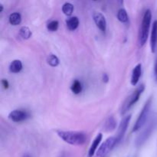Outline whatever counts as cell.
I'll return each instance as SVG.
<instances>
[{
    "label": "cell",
    "mask_w": 157,
    "mask_h": 157,
    "mask_svg": "<svg viewBox=\"0 0 157 157\" xmlns=\"http://www.w3.org/2000/svg\"><path fill=\"white\" fill-rule=\"evenodd\" d=\"M58 136L67 144L74 146H82L87 140V134L81 131L58 130Z\"/></svg>",
    "instance_id": "obj_1"
},
{
    "label": "cell",
    "mask_w": 157,
    "mask_h": 157,
    "mask_svg": "<svg viewBox=\"0 0 157 157\" xmlns=\"http://www.w3.org/2000/svg\"><path fill=\"white\" fill-rule=\"evenodd\" d=\"M152 21V12L150 9L146 10L144 12V17H143L142 22H141L140 28L139 31V44L140 46H144L147 41V38L149 36V32H150V24Z\"/></svg>",
    "instance_id": "obj_2"
},
{
    "label": "cell",
    "mask_w": 157,
    "mask_h": 157,
    "mask_svg": "<svg viewBox=\"0 0 157 157\" xmlns=\"http://www.w3.org/2000/svg\"><path fill=\"white\" fill-rule=\"evenodd\" d=\"M144 89H145V86L144 84H141L140 85L128 98H127L124 103L123 104L122 107H121V115H124L139 101L140 97L142 94V93L144 92Z\"/></svg>",
    "instance_id": "obj_3"
},
{
    "label": "cell",
    "mask_w": 157,
    "mask_h": 157,
    "mask_svg": "<svg viewBox=\"0 0 157 157\" xmlns=\"http://www.w3.org/2000/svg\"><path fill=\"white\" fill-rule=\"evenodd\" d=\"M151 104H152V98H150L148 99V101L146 102V104H144V107H143L142 110H141L140 113L139 117H138L137 120H136V123H135L134 126H133V128L132 131L133 132L138 131V130H140V129L145 125V124L147 123V119H148L149 115H150Z\"/></svg>",
    "instance_id": "obj_4"
},
{
    "label": "cell",
    "mask_w": 157,
    "mask_h": 157,
    "mask_svg": "<svg viewBox=\"0 0 157 157\" xmlns=\"http://www.w3.org/2000/svg\"><path fill=\"white\" fill-rule=\"evenodd\" d=\"M117 144L118 141L116 136H110L107 138L97 150L94 157H106Z\"/></svg>",
    "instance_id": "obj_5"
},
{
    "label": "cell",
    "mask_w": 157,
    "mask_h": 157,
    "mask_svg": "<svg viewBox=\"0 0 157 157\" xmlns=\"http://www.w3.org/2000/svg\"><path fill=\"white\" fill-rule=\"evenodd\" d=\"M130 120H131V115H128L127 117H124L123 120L121 121V124H120L119 127H118L117 135V139L118 143L121 142L124 138V135H125L126 132H127V128H128L129 123H130Z\"/></svg>",
    "instance_id": "obj_6"
},
{
    "label": "cell",
    "mask_w": 157,
    "mask_h": 157,
    "mask_svg": "<svg viewBox=\"0 0 157 157\" xmlns=\"http://www.w3.org/2000/svg\"><path fill=\"white\" fill-rule=\"evenodd\" d=\"M29 117V113L22 110H14L9 114V118L12 121L19 123L24 121Z\"/></svg>",
    "instance_id": "obj_7"
},
{
    "label": "cell",
    "mask_w": 157,
    "mask_h": 157,
    "mask_svg": "<svg viewBox=\"0 0 157 157\" xmlns=\"http://www.w3.org/2000/svg\"><path fill=\"white\" fill-rule=\"evenodd\" d=\"M93 18L97 27L103 33H105L106 30H107V21H106L104 15L101 12H94L93 15Z\"/></svg>",
    "instance_id": "obj_8"
},
{
    "label": "cell",
    "mask_w": 157,
    "mask_h": 157,
    "mask_svg": "<svg viewBox=\"0 0 157 157\" xmlns=\"http://www.w3.org/2000/svg\"><path fill=\"white\" fill-rule=\"evenodd\" d=\"M157 47V20L153 21V27L151 31V37H150V48L153 53L156 52Z\"/></svg>",
    "instance_id": "obj_9"
},
{
    "label": "cell",
    "mask_w": 157,
    "mask_h": 157,
    "mask_svg": "<svg viewBox=\"0 0 157 157\" xmlns=\"http://www.w3.org/2000/svg\"><path fill=\"white\" fill-rule=\"evenodd\" d=\"M103 135L102 133H98L97 135V136L95 137V139L94 140L93 143H92L91 146H90V149H89L88 151V156L87 157H93L96 153L97 150H98V147H99V144H101V140H102Z\"/></svg>",
    "instance_id": "obj_10"
},
{
    "label": "cell",
    "mask_w": 157,
    "mask_h": 157,
    "mask_svg": "<svg viewBox=\"0 0 157 157\" xmlns=\"http://www.w3.org/2000/svg\"><path fill=\"white\" fill-rule=\"evenodd\" d=\"M141 73H142V65L141 64H138L135 66L133 68V72H132V76H131V84L133 86H136L138 84L140 78Z\"/></svg>",
    "instance_id": "obj_11"
},
{
    "label": "cell",
    "mask_w": 157,
    "mask_h": 157,
    "mask_svg": "<svg viewBox=\"0 0 157 157\" xmlns=\"http://www.w3.org/2000/svg\"><path fill=\"white\" fill-rule=\"evenodd\" d=\"M117 127V121L115 118L113 116L108 117L107 120H106L105 123L104 125V130L106 132H110L113 131L116 129Z\"/></svg>",
    "instance_id": "obj_12"
},
{
    "label": "cell",
    "mask_w": 157,
    "mask_h": 157,
    "mask_svg": "<svg viewBox=\"0 0 157 157\" xmlns=\"http://www.w3.org/2000/svg\"><path fill=\"white\" fill-rule=\"evenodd\" d=\"M21 69H22V63L20 60H14L9 65V71L12 73H19Z\"/></svg>",
    "instance_id": "obj_13"
},
{
    "label": "cell",
    "mask_w": 157,
    "mask_h": 157,
    "mask_svg": "<svg viewBox=\"0 0 157 157\" xmlns=\"http://www.w3.org/2000/svg\"><path fill=\"white\" fill-rule=\"evenodd\" d=\"M66 25L69 30L75 31L78 29V25H79V19L76 16L71 17L66 21Z\"/></svg>",
    "instance_id": "obj_14"
},
{
    "label": "cell",
    "mask_w": 157,
    "mask_h": 157,
    "mask_svg": "<svg viewBox=\"0 0 157 157\" xmlns=\"http://www.w3.org/2000/svg\"><path fill=\"white\" fill-rule=\"evenodd\" d=\"M9 23L12 25H18L21 22V16L18 12H14L9 15Z\"/></svg>",
    "instance_id": "obj_15"
},
{
    "label": "cell",
    "mask_w": 157,
    "mask_h": 157,
    "mask_svg": "<svg viewBox=\"0 0 157 157\" xmlns=\"http://www.w3.org/2000/svg\"><path fill=\"white\" fill-rule=\"evenodd\" d=\"M83 86L81 81L79 80H75L72 82L71 86V90L75 94H79L82 91Z\"/></svg>",
    "instance_id": "obj_16"
},
{
    "label": "cell",
    "mask_w": 157,
    "mask_h": 157,
    "mask_svg": "<svg viewBox=\"0 0 157 157\" xmlns=\"http://www.w3.org/2000/svg\"><path fill=\"white\" fill-rule=\"evenodd\" d=\"M47 62L49 65L52 66V67H57V66L59 64L60 61L56 55L52 54V55H48V57Z\"/></svg>",
    "instance_id": "obj_17"
},
{
    "label": "cell",
    "mask_w": 157,
    "mask_h": 157,
    "mask_svg": "<svg viewBox=\"0 0 157 157\" xmlns=\"http://www.w3.org/2000/svg\"><path fill=\"white\" fill-rule=\"evenodd\" d=\"M117 18L120 21L123 23H126L128 21V15L127 11L124 9H121L117 12Z\"/></svg>",
    "instance_id": "obj_18"
},
{
    "label": "cell",
    "mask_w": 157,
    "mask_h": 157,
    "mask_svg": "<svg viewBox=\"0 0 157 157\" xmlns=\"http://www.w3.org/2000/svg\"><path fill=\"white\" fill-rule=\"evenodd\" d=\"M62 12H64V15H67V16L72 15L74 12V6L70 2L64 3L62 6Z\"/></svg>",
    "instance_id": "obj_19"
},
{
    "label": "cell",
    "mask_w": 157,
    "mask_h": 157,
    "mask_svg": "<svg viewBox=\"0 0 157 157\" xmlns=\"http://www.w3.org/2000/svg\"><path fill=\"white\" fill-rule=\"evenodd\" d=\"M20 36L24 39H29L31 36H32V32L30 29L26 26H23L19 30Z\"/></svg>",
    "instance_id": "obj_20"
},
{
    "label": "cell",
    "mask_w": 157,
    "mask_h": 157,
    "mask_svg": "<svg viewBox=\"0 0 157 157\" xmlns=\"http://www.w3.org/2000/svg\"><path fill=\"white\" fill-rule=\"evenodd\" d=\"M59 27V22H58L57 20H53V21H51L50 22L48 23L47 25V29L48 30L50 31V32H56L58 29Z\"/></svg>",
    "instance_id": "obj_21"
},
{
    "label": "cell",
    "mask_w": 157,
    "mask_h": 157,
    "mask_svg": "<svg viewBox=\"0 0 157 157\" xmlns=\"http://www.w3.org/2000/svg\"><path fill=\"white\" fill-rule=\"evenodd\" d=\"M1 83H2V85L3 86V87H4L5 89H8V88H9V81H8L7 80L2 79V80Z\"/></svg>",
    "instance_id": "obj_22"
},
{
    "label": "cell",
    "mask_w": 157,
    "mask_h": 157,
    "mask_svg": "<svg viewBox=\"0 0 157 157\" xmlns=\"http://www.w3.org/2000/svg\"><path fill=\"white\" fill-rule=\"evenodd\" d=\"M154 73H155V77H156V79L157 80V57H156V62H155Z\"/></svg>",
    "instance_id": "obj_23"
},
{
    "label": "cell",
    "mask_w": 157,
    "mask_h": 157,
    "mask_svg": "<svg viewBox=\"0 0 157 157\" xmlns=\"http://www.w3.org/2000/svg\"><path fill=\"white\" fill-rule=\"evenodd\" d=\"M104 81H105V82H107V81H108V77H107V75H106V74L104 75Z\"/></svg>",
    "instance_id": "obj_24"
},
{
    "label": "cell",
    "mask_w": 157,
    "mask_h": 157,
    "mask_svg": "<svg viewBox=\"0 0 157 157\" xmlns=\"http://www.w3.org/2000/svg\"><path fill=\"white\" fill-rule=\"evenodd\" d=\"M0 12H2V11H3V6L2 4H0Z\"/></svg>",
    "instance_id": "obj_25"
},
{
    "label": "cell",
    "mask_w": 157,
    "mask_h": 157,
    "mask_svg": "<svg viewBox=\"0 0 157 157\" xmlns=\"http://www.w3.org/2000/svg\"><path fill=\"white\" fill-rule=\"evenodd\" d=\"M22 157H31V156L29 154V153H25V154L23 155Z\"/></svg>",
    "instance_id": "obj_26"
}]
</instances>
